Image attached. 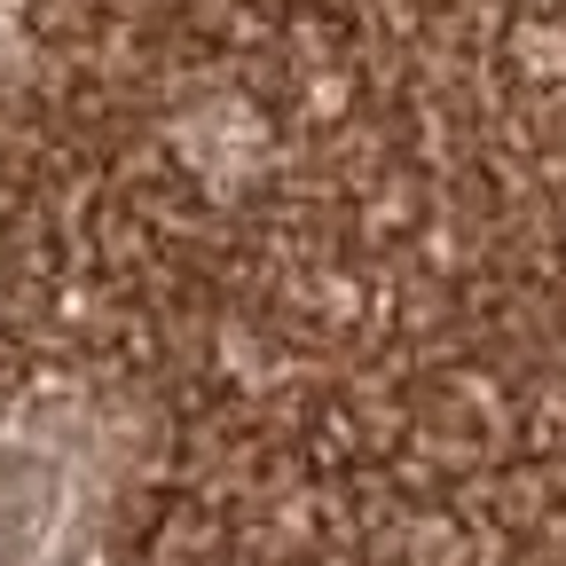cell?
Listing matches in <instances>:
<instances>
[{
  "mask_svg": "<svg viewBox=\"0 0 566 566\" xmlns=\"http://www.w3.org/2000/svg\"><path fill=\"white\" fill-rule=\"evenodd\" d=\"M126 424L63 386L0 394V566H95L126 488Z\"/></svg>",
  "mask_w": 566,
  "mask_h": 566,
  "instance_id": "1",
  "label": "cell"
}]
</instances>
